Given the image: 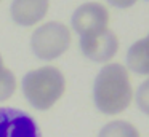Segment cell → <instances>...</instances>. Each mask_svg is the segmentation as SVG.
Instances as JSON below:
<instances>
[{"label":"cell","instance_id":"1","mask_svg":"<svg viewBox=\"0 0 149 137\" xmlns=\"http://www.w3.org/2000/svg\"><path fill=\"white\" fill-rule=\"evenodd\" d=\"M128 72L120 64H107L100 70L93 85V101L98 110L106 115L123 112L132 102Z\"/></svg>","mask_w":149,"mask_h":137},{"label":"cell","instance_id":"2","mask_svg":"<svg viewBox=\"0 0 149 137\" xmlns=\"http://www.w3.org/2000/svg\"><path fill=\"white\" fill-rule=\"evenodd\" d=\"M64 88V75L52 65L31 70L23 78V92L37 110H48L63 96Z\"/></svg>","mask_w":149,"mask_h":137},{"label":"cell","instance_id":"3","mask_svg":"<svg viewBox=\"0 0 149 137\" xmlns=\"http://www.w3.org/2000/svg\"><path fill=\"white\" fill-rule=\"evenodd\" d=\"M71 43V32L61 22H47L36 29L31 38V46L37 57L52 61L59 57Z\"/></svg>","mask_w":149,"mask_h":137},{"label":"cell","instance_id":"11","mask_svg":"<svg viewBox=\"0 0 149 137\" xmlns=\"http://www.w3.org/2000/svg\"><path fill=\"white\" fill-rule=\"evenodd\" d=\"M136 104H138L139 110L149 115V78L139 85L138 92H136Z\"/></svg>","mask_w":149,"mask_h":137},{"label":"cell","instance_id":"4","mask_svg":"<svg viewBox=\"0 0 149 137\" xmlns=\"http://www.w3.org/2000/svg\"><path fill=\"white\" fill-rule=\"evenodd\" d=\"M107 24H109V11L104 5L96 2L80 5L72 14V29L80 37L106 30Z\"/></svg>","mask_w":149,"mask_h":137},{"label":"cell","instance_id":"5","mask_svg":"<svg viewBox=\"0 0 149 137\" xmlns=\"http://www.w3.org/2000/svg\"><path fill=\"white\" fill-rule=\"evenodd\" d=\"M0 137H42L29 113L11 107H0Z\"/></svg>","mask_w":149,"mask_h":137},{"label":"cell","instance_id":"10","mask_svg":"<svg viewBox=\"0 0 149 137\" xmlns=\"http://www.w3.org/2000/svg\"><path fill=\"white\" fill-rule=\"evenodd\" d=\"M16 89V80L11 70H8L3 65V61L0 56V101H7L13 96Z\"/></svg>","mask_w":149,"mask_h":137},{"label":"cell","instance_id":"7","mask_svg":"<svg viewBox=\"0 0 149 137\" xmlns=\"http://www.w3.org/2000/svg\"><path fill=\"white\" fill-rule=\"evenodd\" d=\"M48 11V0H13L11 18L19 25H34Z\"/></svg>","mask_w":149,"mask_h":137},{"label":"cell","instance_id":"8","mask_svg":"<svg viewBox=\"0 0 149 137\" xmlns=\"http://www.w3.org/2000/svg\"><path fill=\"white\" fill-rule=\"evenodd\" d=\"M128 69L139 75H149V35L130 46L127 53Z\"/></svg>","mask_w":149,"mask_h":137},{"label":"cell","instance_id":"9","mask_svg":"<svg viewBox=\"0 0 149 137\" xmlns=\"http://www.w3.org/2000/svg\"><path fill=\"white\" fill-rule=\"evenodd\" d=\"M98 137H139V132L127 121H112L101 129Z\"/></svg>","mask_w":149,"mask_h":137},{"label":"cell","instance_id":"6","mask_svg":"<svg viewBox=\"0 0 149 137\" xmlns=\"http://www.w3.org/2000/svg\"><path fill=\"white\" fill-rule=\"evenodd\" d=\"M79 46L88 59L95 61V62H106L116 56L117 50H119V40L114 32L106 29L98 34L80 37Z\"/></svg>","mask_w":149,"mask_h":137},{"label":"cell","instance_id":"12","mask_svg":"<svg viewBox=\"0 0 149 137\" xmlns=\"http://www.w3.org/2000/svg\"><path fill=\"white\" fill-rule=\"evenodd\" d=\"M112 6H117V8H130L132 5H135L138 0H107Z\"/></svg>","mask_w":149,"mask_h":137}]
</instances>
